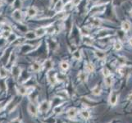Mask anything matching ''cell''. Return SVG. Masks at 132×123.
Here are the masks:
<instances>
[{
  "label": "cell",
  "instance_id": "6da1fadb",
  "mask_svg": "<svg viewBox=\"0 0 132 123\" xmlns=\"http://www.w3.org/2000/svg\"><path fill=\"white\" fill-rule=\"evenodd\" d=\"M11 17H12V18L17 22L22 23L23 22V13L20 9H18V8L15 9V10L13 11L12 14H11Z\"/></svg>",
  "mask_w": 132,
  "mask_h": 123
},
{
  "label": "cell",
  "instance_id": "7a4b0ae2",
  "mask_svg": "<svg viewBox=\"0 0 132 123\" xmlns=\"http://www.w3.org/2000/svg\"><path fill=\"white\" fill-rule=\"evenodd\" d=\"M47 77H48V80H49V83H50L52 85H54L57 82H58L57 79V73H54L53 72H52L51 70L48 72Z\"/></svg>",
  "mask_w": 132,
  "mask_h": 123
},
{
  "label": "cell",
  "instance_id": "3957f363",
  "mask_svg": "<svg viewBox=\"0 0 132 123\" xmlns=\"http://www.w3.org/2000/svg\"><path fill=\"white\" fill-rule=\"evenodd\" d=\"M21 72H22V69L18 66H12V67H11V74H12V76L14 77L15 80H17L20 77Z\"/></svg>",
  "mask_w": 132,
  "mask_h": 123
},
{
  "label": "cell",
  "instance_id": "277c9868",
  "mask_svg": "<svg viewBox=\"0 0 132 123\" xmlns=\"http://www.w3.org/2000/svg\"><path fill=\"white\" fill-rule=\"evenodd\" d=\"M49 107H50V102L45 100L40 103V105L39 107V110L42 112H46L49 111Z\"/></svg>",
  "mask_w": 132,
  "mask_h": 123
},
{
  "label": "cell",
  "instance_id": "5b68a950",
  "mask_svg": "<svg viewBox=\"0 0 132 123\" xmlns=\"http://www.w3.org/2000/svg\"><path fill=\"white\" fill-rule=\"evenodd\" d=\"M37 14H38V9L34 6H32V7H30L27 8L26 15L29 17H34Z\"/></svg>",
  "mask_w": 132,
  "mask_h": 123
},
{
  "label": "cell",
  "instance_id": "8992f818",
  "mask_svg": "<svg viewBox=\"0 0 132 123\" xmlns=\"http://www.w3.org/2000/svg\"><path fill=\"white\" fill-rule=\"evenodd\" d=\"M28 111H29V112H30V114L31 115V116H34V117L37 116L38 109H37V107H36V106L34 104V103H29Z\"/></svg>",
  "mask_w": 132,
  "mask_h": 123
},
{
  "label": "cell",
  "instance_id": "52a82bcc",
  "mask_svg": "<svg viewBox=\"0 0 132 123\" xmlns=\"http://www.w3.org/2000/svg\"><path fill=\"white\" fill-rule=\"evenodd\" d=\"M42 67H42L41 63L39 62H33L31 64V66H30V70L34 72H38L41 70Z\"/></svg>",
  "mask_w": 132,
  "mask_h": 123
},
{
  "label": "cell",
  "instance_id": "ba28073f",
  "mask_svg": "<svg viewBox=\"0 0 132 123\" xmlns=\"http://www.w3.org/2000/svg\"><path fill=\"white\" fill-rule=\"evenodd\" d=\"M34 32H35L37 38L42 37V36L44 35V34L47 33V31H46V26H40V27L36 29V30H34Z\"/></svg>",
  "mask_w": 132,
  "mask_h": 123
},
{
  "label": "cell",
  "instance_id": "9c48e42d",
  "mask_svg": "<svg viewBox=\"0 0 132 123\" xmlns=\"http://www.w3.org/2000/svg\"><path fill=\"white\" fill-rule=\"evenodd\" d=\"M42 67H44V69L48 71H50L53 69V61L51 60V59H46L44 61V64H42Z\"/></svg>",
  "mask_w": 132,
  "mask_h": 123
},
{
  "label": "cell",
  "instance_id": "30bf717a",
  "mask_svg": "<svg viewBox=\"0 0 132 123\" xmlns=\"http://www.w3.org/2000/svg\"><path fill=\"white\" fill-rule=\"evenodd\" d=\"M48 45V49H51L53 51H55L58 48V45L55 40H48L47 41Z\"/></svg>",
  "mask_w": 132,
  "mask_h": 123
},
{
  "label": "cell",
  "instance_id": "8fae6325",
  "mask_svg": "<svg viewBox=\"0 0 132 123\" xmlns=\"http://www.w3.org/2000/svg\"><path fill=\"white\" fill-rule=\"evenodd\" d=\"M37 38V36H36V34L35 32H34V30H29V31L26 32V34H25V39H28V40H32V39H34Z\"/></svg>",
  "mask_w": 132,
  "mask_h": 123
},
{
  "label": "cell",
  "instance_id": "7c38bea8",
  "mask_svg": "<svg viewBox=\"0 0 132 123\" xmlns=\"http://www.w3.org/2000/svg\"><path fill=\"white\" fill-rule=\"evenodd\" d=\"M131 22H128V21H124V22H122V23H121V29H122V30H123L124 32L129 31V30H131Z\"/></svg>",
  "mask_w": 132,
  "mask_h": 123
},
{
  "label": "cell",
  "instance_id": "4fadbf2b",
  "mask_svg": "<svg viewBox=\"0 0 132 123\" xmlns=\"http://www.w3.org/2000/svg\"><path fill=\"white\" fill-rule=\"evenodd\" d=\"M109 102H110L111 105H115L117 102V95H116V92L112 91L110 95V97H109Z\"/></svg>",
  "mask_w": 132,
  "mask_h": 123
},
{
  "label": "cell",
  "instance_id": "5bb4252c",
  "mask_svg": "<svg viewBox=\"0 0 132 123\" xmlns=\"http://www.w3.org/2000/svg\"><path fill=\"white\" fill-rule=\"evenodd\" d=\"M63 6H64V3H63L62 0H58V2L55 4V6L53 7V8L55 9V11H56L57 12H59V11H62Z\"/></svg>",
  "mask_w": 132,
  "mask_h": 123
},
{
  "label": "cell",
  "instance_id": "9a60e30c",
  "mask_svg": "<svg viewBox=\"0 0 132 123\" xmlns=\"http://www.w3.org/2000/svg\"><path fill=\"white\" fill-rule=\"evenodd\" d=\"M74 5L72 4V1H68L67 3H66L64 4V6H63V8H62V11H64V12H66V11H71L72 8H73Z\"/></svg>",
  "mask_w": 132,
  "mask_h": 123
},
{
  "label": "cell",
  "instance_id": "2e32d148",
  "mask_svg": "<svg viewBox=\"0 0 132 123\" xmlns=\"http://www.w3.org/2000/svg\"><path fill=\"white\" fill-rule=\"evenodd\" d=\"M9 72L3 66L0 67V79H5L8 76Z\"/></svg>",
  "mask_w": 132,
  "mask_h": 123
},
{
  "label": "cell",
  "instance_id": "e0dca14e",
  "mask_svg": "<svg viewBox=\"0 0 132 123\" xmlns=\"http://www.w3.org/2000/svg\"><path fill=\"white\" fill-rule=\"evenodd\" d=\"M76 114H77V110H76V108H74V107H72V108H70L67 111V112H66V115H67V117H68L69 118H71V119L76 117Z\"/></svg>",
  "mask_w": 132,
  "mask_h": 123
},
{
  "label": "cell",
  "instance_id": "ac0fdd59",
  "mask_svg": "<svg viewBox=\"0 0 132 123\" xmlns=\"http://www.w3.org/2000/svg\"><path fill=\"white\" fill-rule=\"evenodd\" d=\"M28 89L29 88L26 87V86H20V87L17 88V92L21 95H28L29 93Z\"/></svg>",
  "mask_w": 132,
  "mask_h": 123
},
{
  "label": "cell",
  "instance_id": "d6986e66",
  "mask_svg": "<svg viewBox=\"0 0 132 123\" xmlns=\"http://www.w3.org/2000/svg\"><path fill=\"white\" fill-rule=\"evenodd\" d=\"M94 54L99 59H104L105 57H106V53L103 50H100V49H97L94 52Z\"/></svg>",
  "mask_w": 132,
  "mask_h": 123
},
{
  "label": "cell",
  "instance_id": "ffe728a7",
  "mask_svg": "<svg viewBox=\"0 0 132 123\" xmlns=\"http://www.w3.org/2000/svg\"><path fill=\"white\" fill-rule=\"evenodd\" d=\"M83 42L84 44H85L86 45H92L94 43V40L91 37H89V35H84L83 36Z\"/></svg>",
  "mask_w": 132,
  "mask_h": 123
},
{
  "label": "cell",
  "instance_id": "44dd1931",
  "mask_svg": "<svg viewBox=\"0 0 132 123\" xmlns=\"http://www.w3.org/2000/svg\"><path fill=\"white\" fill-rule=\"evenodd\" d=\"M92 94H93L94 95H99L101 93V91H102V88H101L100 85H99V84H97V85H95L94 87L92 89Z\"/></svg>",
  "mask_w": 132,
  "mask_h": 123
},
{
  "label": "cell",
  "instance_id": "7402d4cb",
  "mask_svg": "<svg viewBox=\"0 0 132 123\" xmlns=\"http://www.w3.org/2000/svg\"><path fill=\"white\" fill-rule=\"evenodd\" d=\"M112 82H113V78H112V76L111 75L104 77V83L106 84V86H108V87L111 86L112 84Z\"/></svg>",
  "mask_w": 132,
  "mask_h": 123
},
{
  "label": "cell",
  "instance_id": "603a6c76",
  "mask_svg": "<svg viewBox=\"0 0 132 123\" xmlns=\"http://www.w3.org/2000/svg\"><path fill=\"white\" fill-rule=\"evenodd\" d=\"M72 57H74L76 60H80L81 59V51L79 49H76L74 52H72Z\"/></svg>",
  "mask_w": 132,
  "mask_h": 123
},
{
  "label": "cell",
  "instance_id": "cb8c5ba5",
  "mask_svg": "<svg viewBox=\"0 0 132 123\" xmlns=\"http://www.w3.org/2000/svg\"><path fill=\"white\" fill-rule=\"evenodd\" d=\"M80 33H81V34H83V36L89 35V33H90V28H89V26H83L82 28H80Z\"/></svg>",
  "mask_w": 132,
  "mask_h": 123
},
{
  "label": "cell",
  "instance_id": "d4e9b609",
  "mask_svg": "<svg viewBox=\"0 0 132 123\" xmlns=\"http://www.w3.org/2000/svg\"><path fill=\"white\" fill-rule=\"evenodd\" d=\"M91 25L94 27H99V26L102 25V21H101L100 19H98V18L93 19V20L91 21Z\"/></svg>",
  "mask_w": 132,
  "mask_h": 123
},
{
  "label": "cell",
  "instance_id": "484cf974",
  "mask_svg": "<svg viewBox=\"0 0 132 123\" xmlns=\"http://www.w3.org/2000/svg\"><path fill=\"white\" fill-rule=\"evenodd\" d=\"M78 79L82 82H85L87 80V74L84 72H80L78 74Z\"/></svg>",
  "mask_w": 132,
  "mask_h": 123
},
{
  "label": "cell",
  "instance_id": "4316f807",
  "mask_svg": "<svg viewBox=\"0 0 132 123\" xmlns=\"http://www.w3.org/2000/svg\"><path fill=\"white\" fill-rule=\"evenodd\" d=\"M80 116L85 119H89V117H90V113L88 110H85V109H83V110L80 111Z\"/></svg>",
  "mask_w": 132,
  "mask_h": 123
},
{
  "label": "cell",
  "instance_id": "83f0119b",
  "mask_svg": "<svg viewBox=\"0 0 132 123\" xmlns=\"http://www.w3.org/2000/svg\"><path fill=\"white\" fill-rule=\"evenodd\" d=\"M85 70L87 72H93L94 71V66L92 62H89L85 65Z\"/></svg>",
  "mask_w": 132,
  "mask_h": 123
},
{
  "label": "cell",
  "instance_id": "f1b7e54d",
  "mask_svg": "<svg viewBox=\"0 0 132 123\" xmlns=\"http://www.w3.org/2000/svg\"><path fill=\"white\" fill-rule=\"evenodd\" d=\"M60 67L62 71H67L69 69V63L66 61H62L60 63Z\"/></svg>",
  "mask_w": 132,
  "mask_h": 123
},
{
  "label": "cell",
  "instance_id": "f546056e",
  "mask_svg": "<svg viewBox=\"0 0 132 123\" xmlns=\"http://www.w3.org/2000/svg\"><path fill=\"white\" fill-rule=\"evenodd\" d=\"M17 38H18V37H17L16 34L11 33V34L9 35V37L7 39V42H8L9 44H11V43H13V42H15V40H16Z\"/></svg>",
  "mask_w": 132,
  "mask_h": 123
},
{
  "label": "cell",
  "instance_id": "4dcf8cb0",
  "mask_svg": "<svg viewBox=\"0 0 132 123\" xmlns=\"http://www.w3.org/2000/svg\"><path fill=\"white\" fill-rule=\"evenodd\" d=\"M121 49H122V44H121V42L118 40V41H116V43L114 44V49L116 51H119Z\"/></svg>",
  "mask_w": 132,
  "mask_h": 123
},
{
  "label": "cell",
  "instance_id": "1f68e13d",
  "mask_svg": "<svg viewBox=\"0 0 132 123\" xmlns=\"http://www.w3.org/2000/svg\"><path fill=\"white\" fill-rule=\"evenodd\" d=\"M16 53H15L14 52H12V53H11V55H10V57H9V62H8L9 63H12V61H13V62H14V61L16 60Z\"/></svg>",
  "mask_w": 132,
  "mask_h": 123
},
{
  "label": "cell",
  "instance_id": "d6a6232c",
  "mask_svg": "<svg viewBox=\"0 0 132 123\" xmlns=\"http://www.w3.org/2000/svg\"><path fill=\"white\" fill-rule=\"evenodd\" d=\"M3 25V31H11V27L9 25H7L6 23H3V24H2Z\"/></svg>",
  "mask_w": 132,
  "mask_h": 123
},
{
  "label": "cell",
  "instance_id": "836d02e7",
  "mask_svg": "<svg viewBox=\"0 0 132 123\" xmlns=\"http://www.w3.org/2000/svg\"><path fill=\"white\" fill-rule=\"evenodd\" d=\"M103 76H104V77H106V76L110 75V71H109L107 67H104V68L103 69Z\"/></svg>",
  "mask_w": 132,
  "mask_h": 123
},
{
  "label": "cell",
  "instance_id": "e575fe53",
  "mask_svg": "<svg viewBox=\"0 0 132 123\" xmlns=\"http://www.w3.org/2000/svg\"><path fill=\"white\" fill-rule=\"evenodd\" d=\"M72 3V4L74 5V7H76V6H78L80 4V0H71Z\"/></svg>",
  "mask_w": 132,
  "mask_h": 123
},
{
  "label": "cell",
  "instance_id": "d590c367",
  "mask_svg": "<svg viewBox=\"0 0 132 123\" xmlns=\"http://www.w3.org/2000/svg\"><path fill=\"white\" fill-rule=\"evenodd\" d=\"M58 2V0H51L50 1V5H51V7H53L55 6V4Z\"/></svg>",
  "mask_w": 132,
  "mask_h": 123
},
{
  "label": "cell",
  "instance_id": "8d00e7d4",
  "mask_svg": "<svg viewBox=\"0 0 132 123\" xmlns=\"http://www.w3.org/2000/svg\"><path fill=\"white\" fill-rule=\"evenodd\" d=\"M6 1V3H8V4H13V3H15V2H16V0H5Z\"/></svg>",
  "mask_w": 132,
  "mask_h": 123
},
{
  "label": "cell",
  "instance_id": "74e56055",
  "mask_svg": "<svg viewBox=\"0 0 132 123\" xmlns=\"http://www.w3.org/2000/svg\"><path fill=\"white\" fill-rule=\"evenodd\" d=\"M11 123H22V122L19 119H14V120L11 121Z\"/></svg>",
  "mask_w": 132,
  "mask_h": 123
},
{
  "label": "cell",
  "instance_id": "f35d334b",
  "mask_svg": "<svg viewBox=\"0 0 132 123\" xmlns=\"http://www.w3.org/2000/svg\"><path fill=\"white\" fill-rule=\"evenodd\" d=\"M129 43H130V45H131L132 46V37L130 38V39H129Z\"/></svg>",
  "mask_w": 132,
  "mask_h": 123
},
{
  "label": "cell",
  "instance_id": "ab89813d",
  "mask_svg": "<svg viewBox=\"0 0 132 123\" xmlns=\"http://www.w3.org/2000/svg\"><path fill=\"white\" fill-rule=\"evenodd\" d=\"M129 99H130V100H131V101L132 102V94H131V95L129 96Z\"/></svg>",
  "mask_w": 132,
  "mask_h": 123
},
{
  "label": "cell",
  "instance_id": "60d3db41",
  "mask_svg": "<svg viewBox=\"0 0 132 123\" xmlns=\"http://www.w3.org/2000/svg\"><path fill=\"white\" fill-rule=\"evenodd\" d=\"M3 6V0H0V7Z\"/></svg>",
  "mask_w": 132,
  "mask_h": 123
},
{
  "label": "cell",
  "instance_id": "b9f144b4",
  "mask_svg": "<svg viewBox=\"0 0 132 123\" xmlns=\"http://www.w3.org/2000/svg\"><path fill=\"white\" fill-rule=\"evenodd\" d=\"M131 16L132 17V9H131Z\"/></svg>",
  "mask_w": 132,
  "mask_h": 123
},
{
  "label": "cell",
  "instance_id": "7bdbcfd3",
  "mask_svg": "<svg viewBox=\"0 0 132 123\" xmlns=\"http://www.w3.org/2000/svg\"><path fill=\"white\" fill-rule=\"evenodd\" d=\"M93 2H96V1H99V0H92Z\"/></svg>",
  "mask_w": 132,
  "mask_h": 123
},
{
  "label": "cell",
  "instance_id": "ee69618b",
  "mask_svg": "<svg viewBox=\"0 0 132 123\" xmlns=\"http://www.w3.org/2000/svg\"><path fill=\"white\" fill-rule=\"evenodd\" d=\"M0 108H1V103H0Z\"/></svg>",
  "mask_w": 132,
  "mask_h": 123
},
{
  "label": "cell",
  "instance_id": "f6af8a7d",
  "mask_svg": "<svg viewBox=\"0 0 132 123\" xmlns=\"http://www.w3.org/2000/svg\"><path fill=\"white\" fill-rule=\"evenodd\" d=\"M21 1H22V2H23V1H25V0H21Z\"/></svg>",
  "mask_w": 132,
  "mask_h": 123
},
{
  "label": "cell",
  "instance_id": "bcb514c9",
  "mask_svg": "<svg viewBox=\"0 0 132 123\" xmlns=\"http://www.w3.org/2000/svg\"><path fill=\"white\" fill-rule=\"evenodd\" d=\"M0 38H1V34H0Z\"/></svg>",
  "mask_w": 132,
  "mask_h": 123
}]
</instances>
